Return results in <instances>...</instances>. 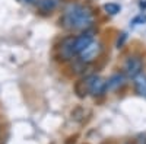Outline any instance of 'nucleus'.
<instances>
[{
    "mask_svg": "<svg viewBox=\"0 0 146 144\" xmlns=\"http://www.w3.org/2000/svg\"><path fill=\"white\" fill-rule=\"evenodd\" d=\"M95 22H96V13L91 6L73 2L64 6L62 16L58 19L60 26L72 32L91 31L95 26Z\"/></svg>",
    "mask_w": 146,
    "mask_h": 144,
    "instance_id": "f257e3e1",
    "label": "nucleus"
},
{
    "mask_svg": "<svg viewBox=\"0 0 146 144\" xmlns=\"http://www.w3.org/2000/svg\"><path fill=\"white\" fill-rule=\"evenodd\" d=\"M73 42H75V35H66L58 41V44L54 48V57L58 63L69 64L78 57L75 48H73Z\"/></svg>",
    "mask_w": 146,
    "mask_h": 144,
    "instance_id": "f03ea898",
    "label": "nucleus"
},
{
    "mask_svg": "<svg viewBox=\"0 0 146 144\" xmlns=\"http://www.w3.org/2000/svg\"><path fill=\"white\" fill-rule=\"evenodd\" d=\"M123 71L126 73V76L133 80L135 77H137L140 73L145 71V60L140 54H130L127 55V58L124 60L123 64Z\"/></svg>",
    "mask_w": 146,
    "mask_h": 144,
    "instance_id": "7ed1b4c3",
    "label": "nucleus"
},
{
    "mask_svg": "<svg viewBox=\"0 0 146 144\" xmlns=\"http://www.w3.org/2000/svg\"><path fill=\"white\" fill-rule=\"evenodd\" d=\"M104 53V42L101 39H94L85 50L78 55V58L85 64H94L98 61Z\"/></svg>",
    "mask_w": 146,
    "mask_h": 144,
    "instance_id": "20e7f679",
    "label": "nucleus"
},
{
    "mask_svg": "<svg viewBox=\"0 0 146 144\" xmlns=\"http://www.w3.org/2000/svg\"><path fill=\"white\" fill-rule=\"evenodd\" d=\"M108 93V87H107V79H104L102 76L92 73L91 76V83H89V95L92 98H102Z\"/></svg>",
    "mask_w": 146,
    "mask_h": 144,
    "instance_id": "39448f33",
    "label": "nucleus"
},
{
    "mask_svg": "<svg viewBox=\"0 0 146 144\" xmlns=\"http://www.w3.org/2000/svg\"><path fill=\"white\" fill-rule=\"evenodd\" d=\"M130 79L126 76V73L123 70H117L114 73L107 79V87H108V92H117L120 89H123L127 82Z\"/></svg>",
    "mask_w": 146,
    "mask_h": 144,
    "instance_id": "423d86ee",
    "label": "nucleus"
},
{
    "mask_svg": "<svg viewBox=\"0 0 146 144\" xmlns=\"http://www.w3.org/2000/svg\"><path fill=\"white\" fill-rule=\"evenodd\" d=\"M94 35L91 31H86V32H80L79 35H75V42H73V48H75V53L76 55H79L85 48H86L92 41H94Z\"/></svg>",
    "mask_w": 146,
    "mask_h": 144,
    "instance_id": "0eeeda50",
    "label": "nucleus"
},
{
    "mask_svg": "<svg viewBox=\"0 0 146 144\" xmlns=\"http://www.w3.org/2000/svg\"><path fill=\"white\" fill-rule=\"evenodd\" d=\"M60 3H62V0H40L38 5H36V10H38L40 15L48 16V15H51L54 10L58 9Z\"/></svg>",
    "mask_w": 146,
    "mask_h": 144,
    "instance_id": "6e6552de",
    "label": "nucleus"
},
{
    "mask_svg": "<svg viewBox=\"0 0 146 144\" xmlns=\"http://www.w3.org/2000/svg\"><path fill=\"white\" fill-rule=\"evenodd\" d=\"M91 74L88 76H82L79 77L76 82H75V86H73V89H75V93L79 96V98H85V96L89 95V83H91Z\"/></svg>",
    "mask_w": 146,
    "mask_h": 144,
    "instance_id": "1a4fd4ad",
    "label": "nucleus"
},
{
    "mask_svg": "<svg viewBox=\"0 0 146 144\" xmlns=\"http://www.w3.org/2000/svg\"><path fill=\"white\" fill-rule=\"evenodd\" d=\"M133 87H135V92L139 96L146 98V71H143L137 77L133 79Z\"/></svg>",
    "mask_w": 146,
    "mask_h": 144,
    "instance_id": "9d476101",
    "label": "nucleus"
},
{
    "mask_svg": "<svg viewBox=\"0 0 146 144\" xmlns=\"http://www.w3.org/2000/svg\"><path fill=\"white\" fill-rule=\"evenodd\" d=\"M102 10L108 16H115V15H118L121 12V5H118L115 2H108V3L102 5Z\"/></svg>",
    "mask_w": 146,
    "mask_h": 144,
    "instance_id": "9b49d317",
    "label": "nucleus"
},
{
    "mask_svg": "<svg viewBox=\"0 0 146 144\" xmlns=\"http://www.w3.org/2000/svg\"><path fill=\"white\" fill-rule=\"evenodd\" d=\"M146 23V13L145 12H140L139 15H136L130 20V26L131 28H136V26H140V25H145Z\"/></svg>",
    "mask_w": 146,
    "mask_h": 144,
    "instance_id": "f8f14e48",
    "label": "nucleus"
},
{
    "mask_svg": "<svg viewBox=\"0 0 146 144\" xmlns=\"http://www.w3.org/2000/svg\"><path fill=\"white\" fill-rule=\"evenodd\" d=\"M127 38H129L127 32L118 34V37H117V39H115V48H117V50H121V48L124 47V44L127 42Z\"/></svg>",
    "mask_w": 146,
    "mask_h": 144,
    "instance_id": "ddd939ff",
    "label": "nucleus"
},
{
    "mask_svg": "<svg viewBox=\"0 0 146 144\" xmlns=\"http://www.w3.org/2000/svg\"><path fill=\"white\" fill-rule=\"evenodd\" d=\"M21 2H22V3H25V5H31V6L34 5V6H36L40 0H21Z\"/></svg>",
    "mask_w": 146,
    "mask_h": 144,
    "instance_id": "4468645a",
    "label": "nucleus"
},
{
    "mask_svg": "<svg viewBox=\"0 0 146 144\" xmlns=\"http://www.w3.org/2000/svg\"><path fill=\"white\" fill-rule=\"evenodd\" d=\"M139 7H140L142 12L146 10V0H139Z\"/></svg>",
    "mask_w": 146,
    "mask_h": 144,
    "instance_id": "2eb2a0df",
    "label": "nucleus"
}]
</instances>
